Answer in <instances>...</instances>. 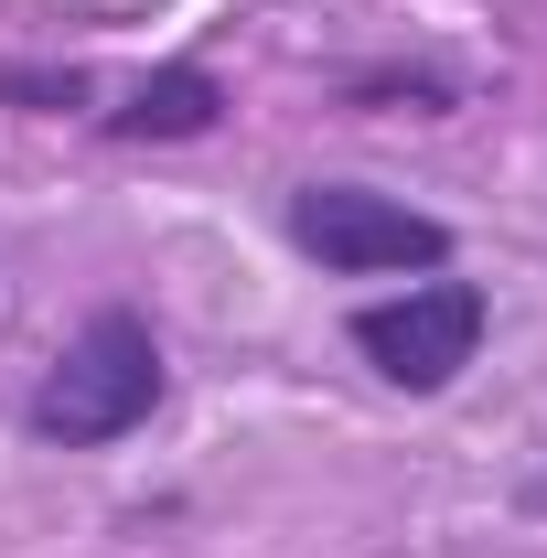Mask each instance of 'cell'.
<instances>
[{
    "label": "cell",
    "mask_w": 547,
    "mask_h": 558,
    "mask_svg": "<svg viewBox=\"0 0 547 558\" xmlns=\"http://www.w3.org/2000/svg\"><path fill=\"white\" fill-rule=\"evenodd\" d=\"M279 236L323 279H429V269L462 258L451 215L409 205V194H376V183H343V172L290 183V194H279Z\"/></svg>",
    "instance_id": "cell-2"
},
{
    "label": "cell",
    "mask_w": 547,
    "mask_h": 558,
    "mask_svg": "<svg viewBox=\"0 0 547 558\" xmlns=\"http://www.w3.org/2000/svg\"><path fill=\"white\" fill-rule=\"evenodd\" d=\"M0 108H22V119H97L108 75L65 65V54H0Z\"/></svg>",
    "instance_id": "cell-6"
},
{
    "label": "cell",
    "mask_w": 547,
    "mask_h": 558,
    "mask_svg": "<svg viewBox=\"0 0 547 558\" xmlns=\"http://www.w3.org/2000/svg\"><path fill=\"white\" fill-rule=\"evenodd\" d=\"M226 75L205 65V54H161V65H139L108 86V108L86 119L97 140H119V150H183V140H215L226 130Z\"/></svg>",
    "instance_id": "cell-4"
},
{
    "label": "cell",
    "mask_w": 547,
    "mask_h": 558,
    "mask_svg": "<svg viewBox=\"0 0 547 558\" xmlns=\"http://www.w3.org/2000/svg\"><path fill=\"white\" fill-rule=\"evenodd\" d=\"M172 398V354H161V323L139 301H97L65 344L44 354V376L22 387V440L44 451H119L139 440Z\"/></svg>",
    "instance_id": "cell-1"
},
{
    "label": "cell",
    "mask_w": 547,
    "mask_h": 558,
    "mask_svg": "<svg viewBox=\"0 0 547 558\" xmlns=\"http://www.w3.org/2000/svg\"><path fill=\"white\" fill-rule=\"evenodd\" d=\"M483 333H494V290L462 279V269H429V279H409V290H376V301L343 312L354 365H365L376 387H398V398H451L483 365Z\"/></svg>",
    "instance_id": "cell-3"
},
{
    "label": "cell",
    "mask_w": 547,
    "mask_h": 558,
    "mask_svg": "<svg viewBox=\"0 0 547 558\" xmlns=\"http://www.w3.org/2000/svg\"><path fill=\"white\" fill-rule=\"evenodd\" d=\"M515 505H526V515L547 526V473H526V484H515Z\"/></svg>",
    "instance_id": "cell-7"
},
{
    "label": "cell",
    "mask_w": 547,
    "mask_h": 558,
    "mask_svg": "<svg viewBox=\"0 0 547 558\" xmlns=\"http://www.w3.org/2000/svg\"><path fill=\"white\" fill-rule=\"evenodd\" d=\"M473 86L462 65H440V54H376V65H343L333 75V108L354 119H451Z\"/></svg>",
    "instance_id": "cell-5"
}]
</instances>
